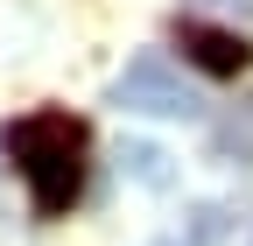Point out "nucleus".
<instances>
[{
	"label": "nucleus",
	"instance_id": "20e7f679",
	"mask_svg": "<svg viewBox=\"0 0 253 246\" xmlns=\"http://www.w3.org/2000/svg\"><path fill=\"white\" fill-rule=\"evenodd\" d=\"M211 155L232 169H253V99H239L211 120Z\"/></svg>",
	"mask_w": 253,
	"mask_h": 246
},
{
	"label": "nucleus",
	"instance_id": "7ed1b4c3",
	"mask_svg": "<svg viewBox=\"0 0 253 246\" xmlns=\"http://www.w3.org/2000/svg\"><path fill=\"white\" fill-rule=\"evenodd\" d=\"M176 42H183V56H190L204 78H239V71L253 64V42L232 36V28H211V21H183Z\"/></svg>",
	"mask_w": 253,
	"mask_h": 246
},
{
	"label": "nucleus",
	"instance_id": "f257e3e1",
	"mask_svg": "<svg viewBox=\"0 0 253 246\" xmlns=\"http://www.w3.org/2000/svg\"><path fill=\"white\" fill-rule=\"evenodd\" d=\"M0 148L28 176L36 218H63L78 204V190H84V120L78 113H28L0 134Z\"/></svg>",
	"mask_w": 253,
	"mask_h": 246
},
{
	"label": "nucleus",
	"instance_id": "f03ea898",
	"mask_svg": "<svg viewBox=\"0 0 253 246\" xmlns=\"http://www.w3.org/2000/svg\"><path fill=\"white\" fill-rule=\"evenodd\" d=\"M113 106L148 113V120H204V99L183 84V71L169 56H134V64L113 78Z\"/></svg>",
	"mask_w": 253,
	"mask_h": 246
},
{
	"label": "nucleus",
	"instance_id": "423d86ee",
	"mask_svg": "<svg viewBox=\"0 0 253 246\" xmlns=\"http://www.w3.org/2000/svg\"><path fill=\"white\" fill-rule=\"evenodd\" d=\"M232 211L225 204H197V211H190V225H183V246H225L232 239Z\"/></svg>",
	"mask_w": 253,
	"mask_h": 246
},
{
	"label": "nucleus",
	"instance_id": "39448f33",
	"mask_svg": "<svg viewBox=\"0 0 253 246\" xmlns=\"http://www.w3.org/2000/svg\"><path fill=\"white\" fill-rule=\"evenodd\" d=\"M120 169L134 183H148V190H169V183H176V155L155 148V141H120Z\"/></svg>",
	"mask_w": 253,
	"mask_h": 246
}]
</instances>
